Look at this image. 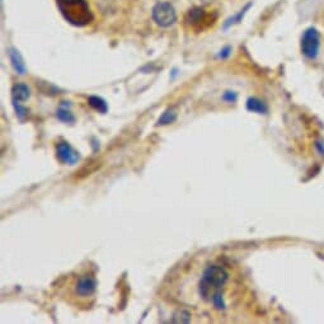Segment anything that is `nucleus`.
Here are the masks:
<instances>
[{"instance_id":"nucleus-11","label":"nucleus","mask_w":324,"mask_h":324,"mask_svg":"<svg viewBox=\"0 0 324 324\" xmlns=\"http://www.w3.org/2000/svg\"><path fill=\"white\" fill-rule=\"evenodd\" d=\"M88 102L89 105L94 108L95 111L102 112V113L107 112V103H106L102 98H99V97H91V98L88 99Z\"/></svg>"},{"instance_id":"nucleus-9","label":"nucleus","mask_w":324,"mask_h":324,"mask_svg":"<svg viewBox=\"0 0 324 324\" xmlns=\"http://www.w3.org/2000/svg\"><path fill=\"white\" fill-rule=\"evenodd\" d=\"M9 58L10 61H12V65H13V68L15 69L18 74L23 75L26 73V65H24L23 60H22V56L18 52L17 50H14V48H10L9 50Z\"/></svg>"},{"instance_id":"nucleus-5","label":"nucleus","mask_w":324,"mask_h":324,"mask_svg":"<svg viewBox=\"0 0 324 324\" xmlns=\"http://www.w3.org/2000/svg\"><path fill=\"white\" fill-rule=\"evenodd\" d=\"M153 19L160 27H170L177 20V13L168 1H159L153 8Z\"/></svg>"},{"instance_id":"nucleus-13","label":"nucleus","mask_w":324,"mask_h":324,"mask_svg":"<svg viewBox=\"0 0 324 324\" xmlns=\"http://www.w3.org/2000/svg\"><path fill=\"white\" fill-rule=\"evenodd\" d=\"M174 120H176V113L168 111V112H166L162 117L159 118L158 125H168V123H172Z\"/></svg>"},{"instance_id":"nucleus-12","label":"nucleus","mask_w":324,"mask_h":324,"mask_svg":"<svg viewBox=\"0 0 324 324\" xmlns=\"http://www.w3.org/2000/svg\"><path fill=\"white\" fill-rule=\"evenodd\" d=\"M58 118L59 120H61V121L64 122H69V123H71V122L75 121L74 116H73V113H71L70 111H68V109H65V108H60L58 111Z\"/></svg>"},{"instance_id":"nucleus-8","label":"nucleus","mask_w":324,"mask_h":324,"mask_svg":"<svg viewBox=\"0 0 324 324\" xmlns=\"http://www.w3.org/2000/svg\"><path fill=\"white\" fill-rule=\"evenodd\" d=\"M56 154H58V158L60 162L69 164V166L75 164L79 160V158H80L79 153L73 146L69 145L68 142H59L58 145H56Z\"/></svg>"},{"instance_id":"nucleus-3","label":"nucleus","mask_w":324,"mask_h":324,"mask_svg":"<svg viewBox=\"0 0 324 324\" xmlns=\"http://www.w3.org/2000/svg\"><path fill=\"white\" fill-rule=\"evenodd\" d=\"M95 290H97V280H95L94 274L92 272L79 274L71 281V296L79 300V304L88 303L89 299H93Z\"/></svg>"},{"instance_id":"nucleus-1","label":"nucleus","mask_w":324,"mask_h":324,"mask_svg":"<svg viewBox=\"0 0 324 324\" xmlns=\"http://www.w3.org/2000/svg\"><path fill=\"white\" fill-rule=\"evenodd\" d=\"M229 280V275L224 267L219 264L207 266L202 271L199 281V295L203 303L213 305L215 309H225L224 287Z\"/></svg>"},{"instance_id":"nucleus-10","label":"nucleus","mask_w":324,"mask_h":324,"mask_svg":"<svg viewBox=\"0 0 324 324\" xmlns=\"http://www.w3.org/2000/svg\"><path fill=\"white\" fill-rule=\"evenodd\" d=\"M247 108L252 112H258V113H264L267 111V107L263 102L257 98H249L247 103Z\"/></svg>"},{"instance_id":"nucleus-6","label":"nucleus","mask_w":324,"mask_h":324,"mask_svg":"<svg viewBox=\"0 0 324 324\" xmlns=\"http://www.w3.org/2000/svg\"><path fill=\"white\" fill-rule=\"evenodd\" d=\"M321 37L315 28H309L305 31L304 36L301 38V51L308 59H315L319 51Z\"/></svg>"},{"instance_id":"nucleus-7","label":"nucleus","mask_w":324,"mask_h":324,"mask_svg":"<svg viewBox=\"0 0 324 324\" xmlns=\"http://www.w3.org/2000/svg\"><path fill=\"white\" fill-rule=\"evenodd\" d=\"M12 98L17 116L22 120L27 116V109L22 106V102L30 98V88L26 84H15L12 89Z\"/></svg>"},{"instance_id":"nucleus-2","label":"nucleus","mask_w":324,"mask_h":324,"mask_svg":"<svg viewBox=\"0 0 324 324\" xmlns=\"http://www.w3.org/2000/svg\"><path fill=\"white\" fill-rule=\"evenodd\" d=\"M61 14L69 23L77 27H84L93 20L87 0H58Z\"/></svg>"},{"instance_id":"nucleus-4","label":"nucleus","mask_w":324,"mask_h":324,"mask_svg":"<svg viewBox=\"0 0 324 324\" xmlns=\"http://www.w3.org/2000/svg\"><path fill=\"white\" fill-rule=\"evenodd\" d=\"M217 19V14L214 10L195 7L189 9L185 15V24L195 32H202L214 26Z\"/></svg>"}]
</instances>
